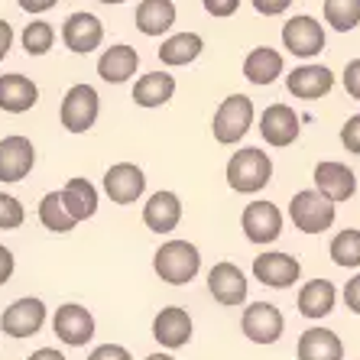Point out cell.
Here are the masks:
<instances>
[{
  "mask_svg": "<svg viewBox=\"0 0 360 360\" xmlns=\"http://www.w3.org/2000/svg\"><path fill=\"white\" fill-rule=\"evenodd\" d=\"M153 269H156V276L169 285H185L192 283L198 276L201 269V253L195 243L188 240H169L162 243L156 257H153Z\"/></svg>",
  "mask_w": 360,
  "mask_h": 360,
  "instance_id": "6da1fadb",
  "label": "cell"
},
{
  "mask_svg": "<svg viewBox=\"0 0 360 360\" xmlns=\"http://www.w3.org/2000/svg\"><path fill=\"white\" fill-rule=\"evenodd\" d=\"M269 179H273V162H269V156L263 150H257V146H247V150L234 153L231 162H227V185L240 195L260 192Z\"/></svg>",
  "mask_w": 360,
  "mask_h": 360,
  "instance_id": "7a4b0ae2",
  "label": "cell"
},
{
  "mask_svg": "<svg viewBox=\"0 0 360 360\" xmlns=\"http://www.w3.org/2000/svg\"><path fill=\"white\" fill-rule=\"evenodd\" d=\"M250 124H253V101L247 94H231L227 101H221L211 130H214V140L231 146L250 130Z\"/></svg>",
  "mask_w": 360,
  "mask_h": 360,
  "instance_id": "3957f363",
  "label": "cell"
},
{
  "mask_svg": "<svg viewBox=\"0 0 360 360\" xmlns=\"http://www.w3.org/2000/svg\"><path fill=\"white\" fill-rule=\"evenodd\" d=\"M98 91H94L91 84H75V88H68V94L62 98V127H65L68 134H88L98 120Z\"/></svg>",
  "mask_w": 360,
  "mask_h": 360,
  "instance_id": "277c9868",
  "label": "cell"
},
{
  "mask_svg": "<svg viewBox=\"0 0 360 360\" xmlns=\"http://www.w3.org/2000/svg\"><path fill=\"white\" fill-rule=\"evenodd\" d=\"M289 218L305 234H321V231H328L335 224V205L328 198H321L319 192L305 188V192H299L289 201Z\"/></svg>",
  "mask_w": 360,
  "mask_h": 360,
  "instance_id": "5b68a950",
  "label": "cell"
},
{
  "mask_svg": "<svg viewBox=\"0 0 360 360\" xmlns=\"http://www.w3.org/2000/svg\"><path fill=\"white\" fill-rule=\"evenodd\" d=\"M36 166V146L30 136H4L0 140V182H23Z\"/></svg>",
  "mask_w": 360,
  "mask_h": 360,
  "instance_id": "8992f818",
  "label": "cell"
},
{
  "mask_svg": "<svg viewBox=\"0 0 360 360\" xmlns=\"http://www.w3.org/2000/svg\"><path fill=\"white\" fill-rule=\"evenodd\" d=\"M283 311L273 305V302H253L243 309L240 328L243 335L250 338L253 344H276L279 335H283Z\"/></svg>",
  "mask_w": 360,
  "mask_h": 360,
  "instance_id": "52a82bcc",
  "label": "cell"
},
{
  "mask_svg": "<svg viewBox=\"0 0 360 360\" xmlns=\"http://www.w3.org/2000/svg\"><path fill=\"white\" fill-rule=\"evenodd\" d=\"M52 331L59 335L62 344L68 347H84V344L94 338V319L91 311L84 309V305H75V302H68L56 311V319H52Z\"/></svg>",
  "mask_w": 360,
  "mask_h": 360,
  "instance_id": "ba28073f",
  "label": "cell"
},
{
  "mask_svg": "<svg viewBox=\"0 0 360 360\" xmlns=\"http://www.w3.org/2000/svg\"><path fill=\"white\" fill-rule=\"evenodd\" d=\"M243 234L250 243H273L279 234H283V214H279L276 205L269 201H250L243 208Z\"/></svg>",
  "mask_w": 360,
  "mask_h": 360,
  "instance_id": "9c48e42d",
  "label": "cell"
},
{
  "mask_svg": "<svg viewBox=\"0 0 360 360\" xmlns=\"http://www.w3.org/2000/svg\"><path fill=\"white\" fill-rule=\"evenodd\" d=\"M283 42L292 56L311 59V56H319L325 49V30H321L319 20L311 17H292L283 26Z\"/></svg>",
  "mask_w": 360,
  "mask_h": 360,
  "instance_id": "30bf717a",
  "label": "cell"
},
{
  "mask_svg": "<svg viewBox=\"0 0 360 360\" xmlns=\"http://www.w3.org/2000/svg\"><path fill=\"white\" fill-rule=\"evenodd\" d=\"M143 188H146V176L134 162H117L104 172V192L114 205H134L143 195Z\"/></svg>",
  "mask_w": 360,
  "mask_h": 360,
  "instance_id": "8fae6325",
  "label": "cell"
},
{
  "mask_svg": "<svg viewBox=\"0 0 360 360\" xmlns=\"http://www.w3.org/2000/svg\"><path fill=\"white\" fill-rule=\"evenodd\" d=\"M42 325H46V305L39 299H17L0 315V328L10 338H30Z\"/></svg>",
  "mask_w": 360,
  "mask_h": 360,
  "instance_id": "7c38bea8",
  "label": "cell"
},
{
  "mask_svg": "<svg viewBox=\"0 0 360 360\" xmlns=\"http://www.w3.org/2000/svg\"><path fill=\"white\" fill-rule=\"evenodd\" d=\"M315 192L321 195V198H328L331 205H338V201H347L354 192H357V179H354V172L344 162H319L315 166Z\"/></svg>",
  "mask_w": 360,
  "mask_h": 360,
  "instance_id": "4fadbf2b",
  "label": "cell"
},
{
  "mask_svg": "<svg viewBox=\"0 0 360 360\" xmlns=\"http://www.w3.org/2000/svg\"><path fill=\"white\" fill-rule=\"evenodd\" d=\"M104 39V26L94 13H72L62 26V42L78 56H88L91 49H98Z\"/></svg>",
  "mask_w": 360,
  "mask_h": 360,
  "instance_id": "5bb4252c",
  "label": "cell"
},
{
  "mask_svg": "<svg viewBox=\"0 0 360 360\" xmlns=\"http://www.w3.org/2000/svg\"><path fill=\"white\" fill-rule=\"evenodd\" d=\"M299 260L289 257V253H263V257L253 260V276L263 285H273V289H289L299 279Z\"/></svg>",
  "mask_w": 360,
  "mask_h": 360,
  "instance_id": "9a60e30c",
  "label": "cell"
},
{
  "mask_svg": "<svg viewBox=\"0 0 360 360\" xmlns=\"http://www.w3.org/2000/svg\"><path fill=\"white\" fill-rule=\"evenodd\" d=\"M153 338L169 347V351H176V347H185V344L192 341V319H188V311L179 309V305H169L156 315L153 321Z\"/></svg>",
  "mask_w": 360,
  "mask_h": 360,
  "instance_id": "2e32d148",
  "label": "cell"
},
{
  "mask_svg": "<svg viewBox=\"0 0 360 360\" xmlns=\"http://www.w3.org/2000/svg\"><path fill=\"white\" fill-rule=\"evenodd\" d=\"M208 289L221 305H243V299H247V276L234 263H214L208 273Z\"/></svg>",
  "mask_w": 360,
  "mask_h": 360,
  "instance_id": "e0dca14e",
  "label": "cell"
},
{
  "mask_svg": "<svg viewBox=\"0 0 360 360\" xmlns=\"http://www.w3.org/2000/svg\"><path fill=\"white\" fill-rule=\"evenodd\" d=\"M285 88H289L292 98L319 101L335 88V75H331V68H325V65H302L285 78Z\"/></svg>",
  "mask_w": 360,
  "mask_h": 360,
  "instance_id": "ac0fdd59",
  "label": "cell"
},
{
  "mask_svg": "<svg viewBox=\"0 0 360 360\" xmlns=\"http://www.w3.org/2000/svg\"><path fill=\"white\" fill-rule=\"evenodd\" d=\"M260 134L269 146H289L299 136V117L285 104H269L260 117Z\"/></svg>",
  "mask_w": 360,
  "mask_h": 360,
  "instance_id": "d6986e66",
  "label": "cell"
},
{
  "mask_svg": "<svg viewBox=\"0 0 360 360\" xmlns=\"http://www.w3.org/2000/svg\"><path fill=\"white\" fill-rule=\"evenodd\" d=\"M179 221H182V201H179L176 192H156L143 208V224L156 231V234L176 231Z\"/></svg>",
  "mask_w": 360,
  "mask_h": 360,
  "instance_id": "ffe728a7",
  "label": "cell"
},
{
  "mask_svg": "<svg viewBox=\"0 0 360 360\" xmlns=\"http://www.w3.org/2000/svg\"><path fill=\"white\" fill-rule=\"evenodd\" d=\"M39 88L26 75H0V110L7 114H26L36 108Z\"/></svg>",
  "mask_w": 360,
  "mask_h": 360,
  "instance_id": "44dd1931",
  "label": "cell"
},
{
  "mask_svg": "<svg viewBox=\"0 0 360 360\" xmlns=\"http://www.w3.org/2000/svg\"><path fill=\"white\" fill-rule=\"evenodd\" d=\"M338 302V289L331 279H311L299 289V311L305 319H325Z\"/></svg>",
  "mask_w": 360,
  "mask_h": 360,
  "instance_id": "7402d4cb",
  "label": "cell"
},
{
  "mask_svg": "<svg viewBox=\"0 0 360 360\" xmlns=\"http://www.w3.org/2000/svg\"><path fill=\"white\" fill-rule=\"evenodd\" d=\"M299 360H344V344L328 328H309L299 338Z\"/></svg>",
  "mask_w": 360,
  "mask_h": 360,
  "instance_id": "603a6c76",
  "label": "cell"
},
{
  "mask_svg": "<svg viewBox=\"0 0 360 360\" xmlns=\"http://www.w3.org/2000/svg\"><path fill=\"white\" fill-rule=\"evenodd\" d=\"M59 198L75 221H88L98 211V188L88 179H68L65 188L59 192Z\"/></svg>",
  "mask_w": 360,
  "mask_h": 360,
  "instance_id": "cb8c5ba5",
  "label": "cell"
},
{
  "mask_svg": "<svg viewBox=\"0 0 360 360\" xmlns=\"http://www.w3.org/2000/svg\"><path fill=\"white\" fill-rule=\"evenodd\" d=\"M136 65H140L136 49H130V46H110V49H104V56L98 59V75L110 84H120L134 75Z\"/></svg>",
  "mask_w": 360,
  "mask_h": 360,
  "instance_id": "d4e9b609",
  "label": "cell"
},
{
  "mask_svg": "<svg viewBox=\"0 0 360 360\" xmlns=\"http://www.w3.org/2000/svg\"><path fill=\"white\" fill-rule=\"evenodd\" d=\"M176 23V4L172 0H143L136 7V30L146 36H162Z\"/></svg>",
  "mask_w": 360,
  "mask_h": 360,
  "instance_id": "484cf974",
  "label": "cell"
},
{
  "mask_svg": "<svg viewBox=\"0 0 360 360\" xmlns=\"http://www.w3.org/2000/svg\"><path fill=\"white\" fill-rule=\"evenodd\" d=\"M243 75L253 84H273L283 75V56H279L276 49H269V46H260V49H253L250 56H247Z\"/></svg>",
  "mask_w": 360,
  "mask_h": 360,
  "instance_id": "4316f807",
  "label": "cell"
},
{
  "mask_svg": "<svg viewBox=\"0 0 360 360\" xmlns=\"http://www.w3.org/2000/svg\"><path fill=\"white\" fill-rule=\"evenodd\" d=\"M172 94H176V78L166 75V72H150V75H143L134 88V101L140 108H160Z\"/></svg>",
  "mask_w": 360,
  "mask_h": 360,
  "instance_id": "83f0119b",
  "label": "cell"
},
{
  "mask_svg": "<svg viewBox=\"0 0 360 360\" xmlns=\"http://www.w3.org/2000/svg\"><path fill=\"white\" fill-rule=\"evenodd\" d=\"M201 49H205V42H201L198 33H179L169 36L160 46V59L162 65H188L201 56Z\"/></svg>",
  "mask_w": 360,
  "mask_h": 360,
  "instance_id": "f1b7e54d",
  "label": "cell"
},
{
  "mask_svg": "<svg viewBox=\"0 0 360 360\" xmlns=\"http://www.w3.org/2000/svg\"><path fill=\"white\" fill-rule=\"evenodd\" d=\"M39 221H42V227H46V231H52V234H68V231L78 224V221L65 211L59 192L42 195V201H39Z\"/></svg>",
  "mask_w": 360,
  "mask_h": 360,
  "instance_id": "f546056e",
  "label": "cell"
},
{
  "mask_svg": "<svg viewBox=\"0 0 360 360\" xmlns=\"http://www.w3.org/2000/svg\"><path fill=\"white\" fill-rule=\"evenodd\" d=\"M325 20L338 33H351L360 23V0H325Z\"/></svg>",
  "mask_w": 360,
  "mask_h": 360,
  "instance_id": "4dcf8cb0",
  "label": "cell"
},
{
  "mask_svg": "<svg viewBox=\"0 0 360 360\" xmlns=\"http://www.w3.org/2000/svg\"><path fill=\"white\" fill-rule=\"evenodd\" d=\"M331 260L338 263V266H360V231H354V227H347V231H341V234L331 240Z\"/></svg>",
  "mask_w": 360,
  "mask_h": 360,
  "instance_id": "1f68e13d",
  "label": "cell"
},
{
  "mask_svg": "<svg viewBox=\"0 0 360 360\" xmlns=\"http://www.w3.org/2000/svg\"><path fill=\"white\" fill-rule=\"evenodd\" d=\"M52 42H56V30H52L46 20H33V23H26L23 30V49L30 56H46L52 49Z\"/></svg>",
  "mask_w": 360,
  "mask_h": 360,
  "instance_id": "d6a6232c",
  "label": "cell"
},
{
  "mask_svg": "<svg viewBox=\"0 0 360 360\" xmlns=\"http://www.w3.org/2000/svg\"><path fill=\"white\" fill-rule=\"evenodd\" d=\"M26 218L23 205H20L13 195L0 192V231H13V227H20Z\"/></svg>",
  "mask_w": 360,
  "mask_h": 360,
  "instance_id": "836d02e7",
  "label": "cell"
},
{
  "mask_svg": "<svg viewBox=\"0 0 360 360\" xmlns=\"http://www.w3.org/2000/svg\"><path fill=\"white\" fill-rule=\"evenodd\" d=\"M341 143L347 153H357L360 156V114H354V117L341 127Z\"/></svg>",
  "mask_w": 360,
  "mask_h": 360,
  "instance_id": "e575fe53",
  "label": "cell"
},
{
  "mask_svg": "<svg viewBox=\"0 0 360 360\" xmlns=\"http://www.w3.org/2000/svg\"><path fill=\"white\" fill-rule=\"evenodd\" d=\"M88 360H134V357H130V351L120 347V344H101V347L91 351Z\"/></svg>",
  "mask_w": 360,
  "mask_h": 360,
  "instance_id": "d590c367",
  "label": "cell"
},
{
  "mask_svg": "<svg viewBox=\"0 0 360 360\" xmlns=\"http://www.w3.org/2000/svg\"><path fill=\"white\" fill-rule=\"evenodd\" d=\"M344 88L354 101H360V59H354L351 65L344 68Z\"/></svg>",
  "mask_w": 360,
  "mask_h": 360,
  "instance_id": "8d00e7d4",
  "label": "cell"
},
{
  "mask_svg": "<svg viewBox=\"0 0 360 360\" xmlns=\"http://www.w3.org/2000/svg\"><path fill=\"white\" fill-rule=\"evenodd\" d=\"M237 7H240V0H205V10L211 17H234Z\"/></svg>",
  "mask_w": 360,
  "mask_h": 360,
  "instance_id": "74e56055",
  "label": "cell"
},
{
  "mask_svg": "<svg viewBox=\"0 0 360 360\" xmlns=\"http://www.w3.org/2000/svg\"><path fill=\"white\" fill-rule=\"evenodd\" d=\"M250 4L257 7V13H263V17H276V13L289 10L292 0H250Z\"/></svg>",
  "mask_w": 360,
  "mask_h": 360,
  "instance_id": "f35d334b",
  "label": "cell"
},
{
  "mask_svg": "<svg viewBox=\"0 0 360 360\" xmlns=\"http://www.w3.org/2000/svg\"><path fill=\"white\" fill-rule=\"evenodd\" d=\"M344 302H347V309L360 315V273L347 285H344Z\"/></svg>",
  "mask_w": 360,
  "mask_h": 360,
  "instance_id": "ab89813d",
  "label": "cell"
},
{
  "mask_svg": "<svg viewBox=\"0 0 360 360\" xmlns=\"http://www.w3.org/2000/svg\"><path fill=\"white\" fill-rule=\"evenodd\" d=\"M10 46H13V26H10L7 20H0V62L7 59Z\"/></svg>",
  "mask_w": 360,
  "mask_h": 360,
  "instance_id": "60d3db41",
  "label": "cell"
},
{
  "mask_svg": "<svg viewBox=\"0 0 360 360\" xmlns=\"http://www.w3.org/2000/svg\"><path fill=\"white\" fill-rule=\"evenodd\" d=\"M10 276H13V253L7 247H0V285L7 283Z\"/></svg>",
  "mask_w": 360,
  "mask_h": 360,
  "instance_id": "b9f144b4",
  "label": "cell"
},
{
  "mask_svg": "<svg viewBox=\"0 0 360 360\" xmlns=\"http://www.w3.org/2000/svg\"><path fill=\"white\" fill-rule=\"evenodd\" d=\"M17 4L26 10V13H46V10H52L59 0H17Z\"/></svg>",
  "mask_w": 360,
  "mask_h": 360,
  "instance_id": "7bdbcfd3",
  "label": "cell"
},
{
  "mask_svg": "<svg viewBox=\"0 0 360 360\" xmlns=\"http://www.w3.org/2000/svg\"><path fill=\"white\" fill-rule=\"evenodd\" d=\"M26 360H65V354H62V351H52V347H39V351L30 354Z\"/></svg>",
  "mask_w": 360,
  "mask_h": 360,
  "instance_id": "ee69618b",
  "label": "cell"
},
{
  "mask_svg": "<svg viewBox=\"0 0 360 360\" xmlns=\"http://www.w3.org/2000/svg\"><path fill=\"white\" fill-rule=\"evenodd\" d=\"M146 360H176V357H169V354H150Z\"/></svg>",
  "mask_w": 360,
  "mask_h": 360,
  "instance_id": "f6af8a7d",
  "label": "cell"
},
{
  "mask_svg": "<svg viewBox=\"0 0 360 360\" xmlns=\"http://www.w3.org/2000/svg\"><path fill=\"white\" fill-rule=\"evenodd\" d=\"M101 4H124V0H101Z\"/></svg>",
  "mask_w": 360,
  "mask_h": 360,
  "instance_id": "bcb514c9",
  "label": "cell"
}]
</instances>
